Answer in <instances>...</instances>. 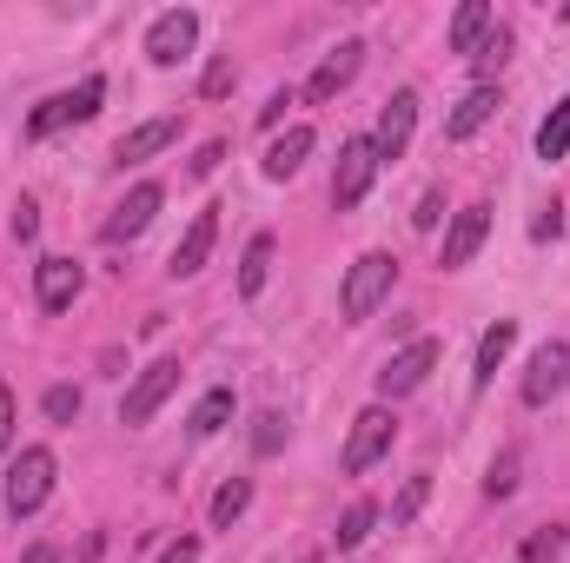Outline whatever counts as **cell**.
<instances>
[{"label": "cell", "mask_w": 570, "mask_h": 563, "mask_svg": "<svg viewBox=\"0 0 570 563\" xmlns=\"http://www.w3.org/2000/svg\"><path fill=\"white\" fill-rule=\"evenodd\" d=\"M100 100H107V80H100V73L80 80V87H67V93H53V100H40V107L27 113V140H53V134L80 127V120H94Z\"/></svg>", "instance_id": "obj_1"}, {"label": "cell", "mask_w": 570, "mask_h": 563, "mask_svg": "<svg viewBox=\"0 0 570 563\" xmlns=\"http://www.w3.org/2000/svg\"><path fill=\"white\" fill-rule=\"evenodd\" d=\"M47 491H53V451H47V444H27V451L7 464L0 504H7L13 517H33V511L47 504Z\"/></svg>", "instance_id": "obj_2"}, {"label": "cell", "mask_w": 570, "mask_h": 563, "mask_svg": "<svg viewBox=\"0 0 570 563\" xmlns=\"http://www.w3.org/2000/svg\"><path fill=\"white\" fill-rule=\"evenodd\" d=\"M392 279H399V259H392V253H365V259L345 273V285H338V312H345V318H372V312L392 298Z\"/></svg>", "instance_id": "obj_3"}, {"label": "cell", "mask_w": 570, "mask_h": 563, "mask_svg": "<svg viewBox=\"0 0 570 563\" xmlns=\"http://www.w3.org/2000/svg\"><path fill=\"white\" fill-rule=\"evenodd\" d=\"M392 437H399V418H392L385 405H365V412L352 418V437H345V457H338V464L358 477V471H372V464L392 451Z\"/></svg>", "instance_id": "obj_4"}, {"label": "cell", "mask_w": 570, "mask_h": 563, "mask_svg": "<svg viewBox=\"0 0 570 563\" xmlns=\"http://www.w3.org/2000/svg\"><path fill=\"white\" fill-rule=\"evenodd\" d=\"M379 166H385V159H379V146H372V140H345V146H338V172H332V206H338V213H352V206H358V199L372 192Z\"/></svg>", "instance_id": "obj_5"}, {"label": "cell", "mask_w": 570, "mask_h": 563, "mask_svg": "<svg viewBox=\"0 0 570 563\" xmlns=\"http://www.w3.org/2000/svg\"><path fill=\"white\" fill-rule=\"evenodd\" d=\"M193 40H199V13H193V7H173V13H159V20L146 27V60H153V67H179V60L193 53Z\"/></svg>", "instance_id": "obj_6"}, {"label": "cell", "mask_w": 570, "mask_h": 563, "mask_svg": "<svg viewBox=\"0 0 570 563\" xmlns=\"http://www.w3.org/2000/svg\"><path fill=\"white\" fill-rule=\"evenodd\" d=\"M173 385H179V358H153L140 378H134V392H127V405H120V424H146L166 398H173Z\"/></svg>", "instance_id": "obj_7"}, {"label": "cell", "mask_w": 570, "mask_h": 563, "mask_svg": "<svg viewBox=\"0 0 570 563\" xmlns=\"http://www.w3.org/2000/svg\"><path fill=\"white\" fill-rule=\"evenodd\" d=\"M431 365H438V338L405 345L399 358H385V372H379V398H405V392H419V385L431 378Z\"/></svg>", "instance_id": "obj_8"}, {"label": "cell", "mask_w": 570, "mask_h": 563, "mask_svg": "<svg viewBox=\"0 0 570 563\" xmlns=\"http://www.w3.org/2000/svg\"><path fill=\"white\" fill-rule=\"evenodd\" d=\"M358 67H365V40H338V47L318 60V73H312V87H305V93L325 107V100H338V93L358 80Z\"/></svg>", "instance_id": "obj_9"}, {"label": "cell", "mask_w": 570, "mask_h": 563, "mask_svg": "<svg viewBox=\"0 0 570 563\" xmlns=\"http://www.w3.org/2000/svg\"><path fill=\"white\" fill-rule=\"evenodd\" d=\"M213 239H219V206L193 213V226H186V239L173 246L166 273H173V279H193V273H206V259H213Z\"/></svg>", "instance_id": "obj_10"}, {"label": "cell", "mask_w": 570, "mask_h": 563, "mask_svg": "<svg viewBox=\"0 0 570 563\" xmlns=\"http://www.w3.org/2000/svg\"><path fill=\"white\" fill-rule=\"evenodd\" d=\"M412 127H419V93H412V87H399V93L385 100V113H379V134H372L379 159H399V152L412 146Z\"/></svg>", "instance_id": "obj_11"}, {"label": "cell", "mask_w": 570, "mask_h": 563, "mask_svg": "<svg viewBox=\"0 0 570 563\" xmlns=\"http://www.w3.org/2000/svg\"><path fill=\"white\" fill-rule=\"evenodd\" d=\"M570 385V345H538V358H531V372H524V405H551L558 392Z\"/></svg>", "instance_id": "obj_12"}, {"label": "cell", "mask_w": 570, "mask_h": 563, "mask_svg": "<svg viewBox=\"0 0 570 563\" xmlns=\"http://www.w3.org/2000/svg\"><path fill=\"white\" fill-rule=\"evenodd\" d=\"M484 233H491V206H464V213L451 219V233H444V273L471 266L478 246H484Z\"/></svg>", "instance_id": "obj_13"}, {"label": "cell", "mask_w": 570, "mask_h": 563, "mask_svg": "<svg viewBox=\"0 0 570 563\" xmlns=\"http://www.w3.org/2000/svg\"><path fill=\"white\" fill-rule=\"evenodd\" d=\"M33 298H40V312H67L80 298V266L73 259H40L33 266Z\"/></svg>", "instance_id": "obj_14"}, {"label": "cell", "mask_w": 570, "mask_h": 563, "mask_svg": "<svg viewBox=\"0 0 570 563\" xmlns=\"http://www.w3.org/2000/svg\"><path fill=\"white\" fill-rule=\"evenodd\" d=\"M173 140H179V113H159V120L134 127V134H120L114 159H120V166H140V159H153V152H166Z\"/></svg>", "instance_id": "obj_15"}, {"label": "cell", "mask_w": 570, "mask_h": 563, "mask_svg": "<svg viewBox=\"0 0 570 563\" xmlns=\"http://www.w3.org/2000/svg\"><path fill=\"white\" fill-rule=\"evenodd\" d=\"M159 199H166V192H159L153 179H146V186H134V192L120 199V213L107 219V239H140L146 226H153V213H159Z\"/></svg>", "instance_id": "obj_16"}, {"label": "cell", "mask_w": 570, "mask_h": 563, "mask_svg": "<svg viewBox=\"0 0 570 563\" xmlns=\"http://www.w3.org/2000/svg\"><path fill=\"white\" fill-rule=\"evenodd\" d=\"M498 107H504V100H498V87H471V93L451 107V120H444V140H471V134H478V127H484Z\"/></svg>", "instance_id": "obj_17"}, {"label": "cell", "mask_w": 570, "mask_h": 563, "mask_svg": "<svg viewBox=\"0 0 570 563\" xmlns=\"http://www.w3.org/2000/svg\"><path fill=\"white\" fill-rule=\"evenodd\" d=\"M491 27H498V13H491L484 0H464V7L451 13V53H478Z\"/></svg>", "instance_id": "obj_18"}, {"label": "cell", "mask_w": 570, "mask_h": 563, "mask_svg": "<svg viewBox=\"0 0 570 563\" xmlns=\"http://www.w3.org/2000/svg\"><path fill=\"white\" fill-rule=\"evenodd\" d=\"M511 345H518V325H511V318H498V325H491V332L478 338V372H471V385H478V392H484V385L498 378V365L511 358Z\"/></svg>", "instance_id": "obj_19"}, {"label": "cell", "mask_w": 570, "mask_h": 563, "mask_svg": "<svg viewBox=\"0 0 570 563\" xmlns=\"http://www.w3.org/2000/svg\"><path fill=\"white\" fill-rule=\"evenodd\" d=\"M273 253H279L273 233H253V239H246V259H239V292H246V298L266 292V279H273Z\"/></svg>", "instance_id": "obj_20"}, {"label": "cell", "mask_w": 570, "mask_h": 563, "mask_svg": "<svg viewBox=\"0 0 570 563\" xmlns=\"http://www.w3.org/2000/svg\"><path fill=\"white\" fill-rule=\"evenodd\" d=\"M305 152H312V127H285L273 140V152H266V179H292L305 166Z\"/></svg>", "instance_id": "obj_21"}, {"label": "cell", "mask_w": 570, "mask_h": 563, "mask_svg": "<svg viewBox=\"0 0 570 563\" xmlns=\"http://www.w3.org/2000/svg\"><path fill=\"white\" fill-rule=\"evenodd\" d=\"M246 504H253V484H246V477L219 484V491H213V531H233V524L246 517Z\"/></svg>", "instance_id": "obj_22"}, {"label": "cell", "mask_w": 570, "mask_h": 563, "mask_svg": "<svg viewBox=\"0 0 570 563\" xmlns=\"http://www.w3.org/2000/svg\"><path fill=\"white\" fill-rule=\"evenodd\" d=\"M226 418H233V392L219 385V392H206V398L193 405V418H186V431H193V437H213V431H226Z\"/></svg>", "instance_id": "obj_23"}, {"label": "cell", "mask_w": 570, "mask_h": 563, "mask_svg": "<svg viewBox=\"0 0 570 563\" xmlns=\"http://www.w3.org/2000/svg\"><path fill=\"white\" fill-rule=\"evenodd\" d=\"M538 152H544V159H570V93L544 113V127H538Z\"/></svg>", "instance_id": "obj_24"}, {"label": "cell", "mask_w": 570, "mask_h": 563, "mask_svg": "<svg viewBox=\"0 0 570 563\" xmlns=\"http://www.w3.org/2000/svg\"><path fill=\"white\" fill-rule=\"evenodd\" d=\"M233 87H239V60H233V53H213V60H206V80H199V93H206V100H226Z\"/></svg>", "instance_id": "obj_25"}, {"label": "cell", "mask_w": 570, "mask_h": 563, "mask_svg": "<svg viewBox=\"0 0 570 563\" xmlns=\"http://www.w3.org/2000/svg\"><path fill=\"white\" fill-rule=\"evenodd\" d=\"M372 524H379V504H352V511L338 517V551H358V544L372 537Z\"/></svg>", "instance_id": "obj_26"}, {"label": "cell", "mask_w": 570, "mask_h": 563, "mask_svg": "<svg viewBox=\"0 0 570 563\" xmlns=\"http://www.w3.org/2000/svg\"><path fill=\"white\" fill-rule=\"evenodd\" d=\"M484 491H491V497H511V491H518V444H504V451L491 457V471H484Z\"/></svg>", "instance_id": "obj_27"}, {"label": "cell", "mask_w": 570, "mask_h": 563, "mask_svg": "<svg viewBox=\"0 0 570 563\" xmlns=\"http://www.w3.org/2000/svg\"><path fill=\"white\" fill-rule=\"evenodd\" d=\"M471 60H478V73H498V67L511 60V33H504V27H491V33H484V47H478Z\"/></svg>", "instance_id": "obj_28"}, {"label": "cell", "mask_w": 570, "mask_h": 563, "mask_svg": "<svg viewBox=\"0 0 570 563\" xmlns=\"http://www.w3.org/2000/svg\"><path fill=\"white\" fill-rule=\"evenodd\" d=\"M425 497H431V477H412V484L399 491V504H392V524H412V517L425 511Z\"/></svg>", "instance_id": "obj_29"}, {"label": "cell", "mask_w": 570, "mask_h": 563, "mask_svg": "<svg viewBox=\"0 0 570 563\" xmlns=\"http://www.w3.org/2000/svg\"><path fill=\"white\" fill-rule=\"evenodd\" d=\"M558 551H564V531H558V524H544V531L524 544V563H558Z\"/></svg>", "instance_id": "obj_30"}, {"label": "cell", "mask_w": 570, "mask_h": 563, "mask_svg": "<svg viewBox=\"0 0 570 563\" xmlns=\"http://www.w3.org/2000/svg\"><path fill=\"white\" fill-rule=\"evenodd\" d=\"M47 418L73 424V418H80V392H73V385H53V392H47Z\"/></svg>", "instance_id": "obj_31"}, {"label": "cell", "mask_w": 570, "mask_h": 563, "mask_svg": "<svg viewBox=\"0 0 570 563\" xmlns=\"http://www.w3.org/2000/svg\"><path fill=\"white\" fill-rule=\"evenodd\" d=\"M279 444H285V418H279V412H266V418H259V431H253V451H259V457H273Z\"/></svg>", "instance_id": "obj_32"}, {"label": "cell", "mask_w": 570, "mask_h": 563, "mask_svg": "<svg viewBox=\"0 0 570 563\" xmlns=\"http://www.w3.org/2000/svg\"><path fill=\"white\" fill-rule=\"evenodd\" d=\"M33 233H40V206L20 199V206H13V239H33Z\"/></svg>", "instance_id": "obj_33"}, {"label": "cell", "mask_w": 570, "mask_h": 563, "mask_svg": "<svg viewBox=\"0 0 570 563\" xmlns=\"http://www.w3.org/2000/svg\"><path fill=\"white\" fill-rule=\"evenodd\" d=\"M219 159H226V140H206L199 152H193V179H206V172H213Z\"/></svg>", "instance_id": "obj_34"}, {"label": "cell", "mask_w": 570, "mask_h": 563, "mask_svg": "<svg viewBox=\"0 0 570 563\" xmlns=\"http://www.w3.org/2000/svg\"><path fill=\"white\" fill-rule=\"evenodd\" d=\"M7 444H13V392L0 378V457H7Z\"/></svg>", "instance_id": "obj_35"}, {"label": "cell", "mask_w": 570, "mask_h": 563, "mask_svg": "<svg viewBox=\"0 0 570 563\" xmlns=\"http://www.w3.org/2000/svg\"><path fill=\"white\" fill-rule=\"evenodd\" d=\"M285 107H292V87H279V93H273V100L259 107V127H279V120H285Z\"/></svg>", "instance_id": "obj_36"}, {"label": "cell", "mask_w": 570, "mask_h": 563, "mask_svg": "<svg viewBox=\"0 0 570 563\" xmlns=\"http://www.w3.org/2000/svg\"><path fill=\"white\" fill-rule=\"evenodd\" d=\"M159 563H199V537H179V544H166V557Z\"/></svg>", "instance_id": "obj_37"}, {"label": "cell", "mask_w": 570, "mask_h": 563, "mask_svg": "<svg viewBox=\"0 0 570 563\" xmlns=\"http://www.w3.org/2000/svg\"><path fill=\"white\" fill-rule=\"evenodd\" d=\"M438 213H444V199H438V192H425V206H419V233H431V226H438Z\"/></svg>", "instance_id": "obj_38"}, {"label": "cell", "mask_w": 570, "mask_h": 563, "mask_svg": "<svg viewBox=\"0 0 570 563\" xmlns=\"http://www.w3.org/2000/svg\"><path fill=\"white\" fill-rule=\"evenodd\" d=\"M558 226H564V219H558V206H544V219H538L531 233H538V239H558Z\"/></svg>", "instance_id": "obj_39"}, {"label": "cell", "mask_w": 570, "mask_h": 563, "mask_svg": "<svg viewBox=\"0 0 570 563\" xmlns=\"http://www.w3.org/2000/svg\"><path fill=\"white\" fill-rule=\"evenodd\" d=\"M20 563H60V551H53V544H33V551H27Z\"/></svg>", "instance_id": "obj_40"}, {"label": "cell", "mask_w": 570, "mask_h": 563, "mask_svg": "<svg viewBox=\"0 0 570 563\" xmlns=\"http://www.w3.org/2000/svg\"><path fill=\"white\" fill-rule=\"evenodd\" d=\"M298 563H318V557H298Z\"/></svg>", "instance_id": "obj_41"}]
</instances>
